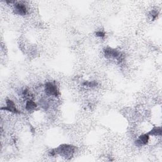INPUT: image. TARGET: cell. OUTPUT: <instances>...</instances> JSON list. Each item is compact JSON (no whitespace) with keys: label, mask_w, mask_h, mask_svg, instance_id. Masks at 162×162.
Masks as SVG:
<instances>
[{"label":"cell","mask_w":162,"mask_h":162,"mask_svg":"<svg viewBox=\"0 0 162 162\" xmlns=\"http://www.w3.org/2000/svg\"><path fill=\"white\" fill-rule=\"evenodd\" d=\"M55 153H59L65 156L71 155V154L74 152V148L73 146L68 144H63L59 146L58 148L55 149Z\"/></svg>","instance_id":"6da1fadb"},{"label":"cell","mask_w":162,"mask_h":162,"mask_svg":"<svg viewBox=\"0 0 162 162\" xmlns=\"http://www.w3.org/2000/svg\"><path fill=\"white\" fill-rule=\"evenodd\" d=\"M45 91L50 96H58V90L55 85L51 82H47L45 85Z\"/></svg>","instance_id":"7a4b0ae2"},{"label":"cell","mask_w":162,"mask_h":162,"mask_svg":"<svg viewBox=\"0 0 162 162\" xmlns=\"http://www.w3.org/2000/svg\"><path fill=\"white\" fill-rule=\"evenodd\" d=\"M104 55H105L107 58H115L118 59L121 56V54L118 51L116 50L108 48L104 50Z\"/></svg>","instance_id":"3957f363"},{"label":"cell","mask_w":162,"mask_h":162,"mask_svg":"<svg viewBox=\"0 0 162 162\" xmlns=\"http://www.w3.org/2000/svg\"><path fill=\"white\" fill-rule=\"evenodd\" d=\"M15 12L20 15H25L27 13V10L25 4L21 3H17L15 5Z\"/></svg>","instance_id":"277c9868"},{"label":"cell","mask_w":162,"mask_h":162,"mask_svg":"<svg viewBox=\"0 0 162 162\" xmlns=\"http://www.w3.org/2000/svg\"><path fill=\"white\" fill-rule=\"evenodd\" d=\"M6 104L7 106L4 108H2L1 109H4V110H7L14 113H20V112L17 109L16 106H15L13 101L10 100H7L6 101Z\"/></svg>","instance_id":"5b68a950"},{"label":"cell","mask_w":162,"mask_h":162,"mask_svg":"<svg viewBox=\"0 0 162 162\" xmlns=\"http://www.w3.org/2000/svg\"><path fill=\"white\" fill-rule=\"evenodd\" d=\"M149 134H143L142 135H141V136L139 138L138 140L137 141V145L140 146L142 145H145L148 143L149 141Z\"/></svg>","instance_id":"8992f818"},{"label":"cell","mask_w":162,"mask_h":162,"mask_svg":"<svg viewBox=\"0 0 162 162\" xmlns=\"http://www.w3.org/2000/svg\"><path fill=\"white\" fill-rule=\"evenodd\" d=\"M36 104L35 102H34L33 100H29L26 103L25 108L28 111H32L36 108Z\"/></svg>","instance_id":"52a82bcc"},{"label":"cell","mask_w":162,"mask_h":162,"mask_svg":"<svg viewBox=\"0 0 162 162\" xmlns=\"http://www.w3.org/2000/svg\"><path fill=\"white\" fill-rule=\"evenodd\" d=\"M149 135H161V129L160 127L157 128L155 127L151 131L148 133Z\"/></svg>","instance_id":"ba28073f"},{"label":"cell","mask_w":162,"mask_h":162,"mask_svg":"<svg viewBox=\"0 0 162 162\" xmlns=\"http://www.w3.org/2000/svg\"><path fill=\"white\" fill-rule=\"evenodd\" d=\"M83 84L87 87H95L97 85V83L95 81H86Z\"/></svg>","instance_id":"9c48e42d"},{"label":"cell","mask_w":162,"mask_h":162,"mask_svg":"<svg viewBox=\"0 0 162 162\" xmlns=\"http://www.w3.org/2000/svg\"><path fill=\"white\" fill-rule=\"evenodd\" d=\"M150 15H151V17H152V19L155 20L158 16V13L156 11H152V12H151Z\"/></svg>","instance_id":"30bf717a"},{"label":"cell","mask_w":162,"mask_h":162,"mask_svg":"<svg viewBox=\"0 0 162 162\" xmlns=\"http://www.w3.org/2000/svg\"><path fill=\"white\" fill-rule=\"evenodd\" d=\"M96 35L98 37L103 38L104 37V36H105V34H104V33L103 32V31H98V32L96 33Z\"/></svg>","instance_id":"8fae6325"}]
</instances>
